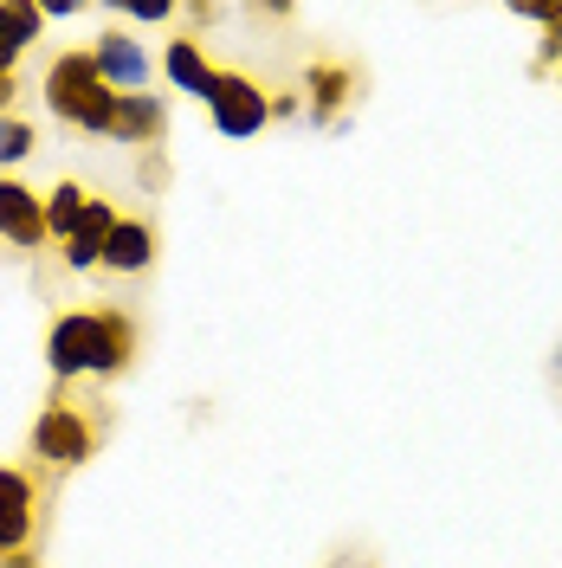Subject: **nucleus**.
<instances>
[{"label": "nucleus", "mask_w": 562, "mask_h": 568, "mask_svg": "<svg viewBox=\"0 0 562 568\" xmlns=\"http://www.w3.org/2000/svg\"><path fill=\"white\" fill-rule=\"evenodd\" d=\"M13 65H20V52H7V45H0V78H7Z\"/></svg>", "instance_id": "a211bd4d"}, {"label": "nucleus", "mask_w": 562, "mask_h": 568, "mask_svg": "<svg viewBox=\"0 0 562 568\" xmlns=\"http://www.w3.org/2000/svg\"><path fill=\"white\" fill-rule=\"evenodd\" d=\"M208 116H213L220 136L247 142V136H259V130L272 123V91H265L259 78H247V71H220L213 91H208Z\"/></svg>", "instance_id": "20e7f679"}, {"label": "nucleus", "mask_w": 562, "mask_h": 568, "mask_svg": "<svg viewBox=\"0 0 562 568\" xmlns=\"http://www.w3.org/2000/svg\"><path fill=\"white\" fill-rule=\"evenodd\" d=\"M162 78L175 84L181 98H201V104H208V91H213V78H220V65H208V52H201V39L175 33L169 45H162Z\"/></svg>", "instance_id": "6e6552de"}, {"label": "nucleus", "mask_w": 562, "mask_h": 568, "mask_svg": "<svg viewBox=\"0 0 562 568\" xmlns=\"http://www.w3.org/2000/svg\"><path fill=\"white\" fill-rule=\"evenodd\" d=\"M91 59H98V71H104V84L110 91H123V98H130V91H149V78H155L149 52H142L130 33H117V27L91 39Z\"/></svg>", "instance_id": "423d86ee"}, {"label": "nucleus", "mask_w": 562, "mask_h": 568, "mask_svg": "<svg viewBox=\"0 0 562 568\" xmlns=\"http://www.w3.org/2000/svg\"><path fill=\"white\" fill-rule=\"evenodd\" d=\"M0 240L20 252L46 246V194H33L27 181H0Z\"/></svg>", "instance_id": "0eeeda50"}, {"label": "nucleus", "mask_w": 562, "mask_h": 568, "mask_svg": "<svg viewBox=\"0 0 562 568\" xmlns=\"http://www.w3.org/2000/svg\"><path fill=\"white\" fill-rule=\"evenodd\" d=\"M39 530V485L27 471H13V465H0V562L7 556H20Z\"/></svg>", "instance_id": "39448f33"}, {"label": "nucleus", "mask_w": 562, "mask_h": 568, "mask_svg": "<svg viewBox=\"0 0 562 568\" xmlns=\"http://www.w3.org/2000/svg\"><path fill=\"white\" fill-rule=\"evenodd\" d=\"M117 220H123V213L98 194L91 213H84V226L66 240V272H91V265H104V246H110V233H117Z\"/></svg>", "instance_id": "f8f14e48"}, {"label": "nucleus", "mask_w": 562, "mask_h": 568, "mask_svg": "<svg viewBox=\"0 0 562 568\" xmlns=\"http://www.w3.org/2000/svg\"><path fill=\"white\" fill-rule=\"evenodd\" d=\"M110 136L117 142H137V149H149V142L169 136V104L162 98H149V91H117V123H110Z\"/></svg>", "instance_id": "9d476101"}, {"label": "nucleus", "mask_w": 562, "mask_h": 568, "mask_svg": "<svg viewBox=\"0 0 562 568\" xmlns=\"http://www.w3.org/2000/svg\"><path fill=\"white\" fill-rule=\"evenodd\" d=\"M155 246H162V233H155L149 220H117V233H110V246H104V272L142 278V272L155 265Z\"/></svg>", "instance_id": "1a4fd4ad"}, {"label": "nucleus", "mask_w": 562, "mask_h": 568, "mask_svg": "<svg viewBox=\"0 0 562 568\" xmlns=\"http://www.w3.org/2000/svg\"><path fill=\"white\" fill-rule=\"evenodd\" d=\"M46 27V7H27V0H0V45L7 52H27Z\"/></svg>", "instance_id": "4468645a"}, {"label": "nucleus", "mask_w": 562, "mask_h": 568, "mask_svg": "<svg viewBox=\"0 0 562 568\" xmlns=\"http://www.w3.org/2000/svg\"><path fill=\"white\" fill-rule=\"evenodd\" d=\"M46 110L66 123V130H84V136H110L117 123V91L104 84V71L91 59V45H71L46 65Z\"/></svg>", "instance_id": "f03ea898"}, {"label": "nucleus", "mask_w": 562, "mask_h": 568, "mask_svg": "<svg viewBox=\"0 0 562 568\" xmlns=\"http://www.w3.org/2000/svg\"><path fill=\"white\" fill-rule=\"evenodd\" d=\"M142 349V329L130 311H66V317L46 329V368H52V382H78V375H91V382H110V375H123Z\"/></svg>", "instance_id": "f257e3e1"}, {"label": "nucleus", "mask_w": 562, "mask_h": 568, "mask_svg": "<svg viewBox=\"0 0 562 568\" xmlns=\"http://www.w3.org/2000/svg\"><path fill=\"white\" fill-rule=\"evenodd\" d=\"M556 84H562V71H556Z\"/></svg>", "instance_id": "6ab92c4d"}, {"label": "nucleus", "mask_w": 562, "mask_h": 568, "mask_svg": "<svg viewBox=\"0 0 562 568\" xmlns=\"http://www.w3.org/2000/svg\"><path fill=\"white\" fill-rule=\"evenodd\" d=\"M304 98H311V123H337L343 104H355V71L317 59V65L304 71Z\"/></svg>", "instance_id": "9b49d317"}, {"label": "nucleus", "mask_w": 562, "mask_h": 568, "mask_svg": "<svg viewBox=\"0 0 562 568\" xmlns=\"http://www.w3.org/2000/svg\"><path fill=\"white\" fill-rule=\"evenodd\" d=\"M117 7L137 20H175V0H117Z\"/></svg>", "instance_id": "dca6fc26"}, {"label": "nucleus", "mask_w": 562, "mask_h": 568, "mask_svg": "<svg viewBox=\"0 0 562 568\" xmlns=\"http://www.w3.org/2000/svg\"><path fill=\"white\" fill-rule=\"evenodd\" d=\"M98 439H104V420H91L84 400L52 394V400L39 407L33 433H27V453H33L39 471H78V465L98 453Z\"/></svg>", "instance_id": "7ed1b4c3"}, {"label": "nucleus", "mask_w": 562, "mask_h": 568, "mask_svg": "<svg viewBox=\"0 0 562 568\" xmlns=\"http://www.w3.org/2000/svg\"><path fill=\"white\" fill-rule=\"evenodd\" d=\"M91 201H98V194H84L78 181H59V187L46 194V233H52V240L66 246L71 233L84 226V213H91Z\"/></svg>", "instance_id": "ddd939ff"}, {"label": "nucleus", "mask_w": 562, "mask_h": 568, "mask_svg": "<svg viewBox=\"0 0 562 568\" xmlns=\"http://www.w3.org/2000/svg\"><path fill=\"white\" fill-rule=\"evenodd\" d=\"M0 568H39V562H33V556H27V549H20V556H7V562H0Z\"/></svg>", "instance_id": "f3484780"}, {"label": "nucleus", "mask_w": 562, "mask_h": 568, "mask_svg": "<svg viewBox=\"0 0 562 568\" xmlns=\"http://www.w3.org/2000/svg\"><path fill=\"white\" fill-rule=\"evenodd\" d=\"M27 155H33V123L7 110V116H0V162H7V169H20Z\"/></svg>", "instance_id": "2eb2a0df"}]
</instances>
